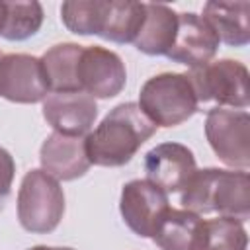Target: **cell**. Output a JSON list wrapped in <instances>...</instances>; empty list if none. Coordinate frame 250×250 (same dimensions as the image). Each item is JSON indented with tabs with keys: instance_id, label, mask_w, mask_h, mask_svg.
I'll use <instances>...</instances> for the list:
<instances>
[{
	"instance_id": "1",
	"label": "cell",
	"mask_w": 250,
	"mask_h": 250,
	"mask_svg": "<svg viewBox=\"0 0 250 250\" xmlns=\"http://www.w3.org/2000/svg\"><path fill=\"white\" fill-rule=\"evenodd\" d=\"M154 133L156 125L137 104H119L92 133H88L86 152L96 166L119 168L125 166Z\"/></svg>"
},
{
	"instance_id": "2",
	"label": "cell",
	"mask_w": 250,
	"mask_h": 250,
	"mask_svg": "<svg viewBox=\"0 0 250 250\" xmlns=\"http://www.w3.org/2000/svg\"><path fill=\"white\" fill-rule=\"evenodd\" d=\"M180 203L195 215L217 213L234 221L250 217V178L246 170L203 168L195 170L182 189Z\"/></svg>"
},
{
	"instance_id": "3",
	"label": "cell",
	"mask_w": 250,
	"mask_h": 250,
	"mask_svg": "<svg viewBox=\"0 0 250 250\" xmlns=\"http://www.w3.org/2000/svg\"><path fill=\"white\" fill-rule=\"evenodd\" d=\"M137 105L156 127H176L197 111L199 102L188 72H162L143 84Z\"/></svg>"
},
{
	"instance_id": "4",
	"label": "cell",
	"mask_w": 250,
	"mask_h": 250,
	"mask_svg": "<svg viewBox=\"0 0 250 250\" xmlns=\"http://www.w3.org/2000/svg\"><path fill=\"white\" fill-rule=\"evenodd\" d=\"M64 215V191L53 176L29 170L18 189V221L27 232L45 234L59 227Z\"/></svg>"
},
{
	"instance_id": "5",
	"label": "cell",
	"mask_w": 250,
	"mask_h": 250,
	"mask_svg": "<svg viewBox=\"0 0 250 250\" xmlns=\"http://www.w3.org/2000/svg\"><path fill=\"white\" fill-rule=\"evenodd\" d=\"M197 102H215L219 107H248V68L240 61L221 59L188 72Z\"/></svg>"
},
{
	"instance_id": "6",
	"label": "cell",
	"mask_w": 250,
	"mask_h": 250,
	"mask_svg": "<svg viewBox=\"0 0 250 250\" xmlns=\"http://www.w3.org/2000/svg\"><path fill=\"white\" fill-rule=\"evenodd\" d=\"M205 137L227 166L246 170L250 166V115L244 109L213 107L207 111Z\"/></svg>"
},
{
	"instance_id": "7",
	"label": "cell",
	"mask_w": 250,
	"mask_h": 250,
	"mask_svg": "<svg viewBox=\"0 0 250 250\" xmlns=\"http://www.w3.org/2000/svg\"><path fill=\"white\" fill-rule=\"evenodd\" d=\"M76 78L80 92L92 96L94 100H107L117 96L125 88L127 72L121 57L105 47L90 45L82 47Z\"/></svg>"
},
{
	"instance_id": "8",
	"label": "cell",
	"mask_w": 250,
	"mask_h": 250,
	"mask_svg": "<svg viewBox=\"0 0 250 250\" xmlns=\"http://www.w3.org/2000/svg\"><path fill=\"white\" fill-rule=\"evenodd\" d=\"M49 94L41 59L8 53L0 59V96L14 104H37Z\"/></svg>"
},
{
	"instance_id": "9",
	"label": "cell",
	"mask_w": 250,
	"mask_h": 250,
	"mask_svg": "<svg viewBox=\"0 0 250 250\" xmlns=\"http://www.w3.org/2000/svg\"><path fill=\"white\" fill-rule=\"evenodd\" d=\"M168 209V193L148 180H131L121 189V217L125 225L141 238L152 236L156 225Z\"/></svg>"
},
{
	"instance_id": "10",
	"label": "cell",
	"mask_w": 250,
	"mask_h": 250,
	"mask_svg": "<svg viewBox=\"0 0 250 250\" xmlns=\"http://www.w3.org/2000/svg\"><path fill=\"white\" fill-rule=\"evenodd\" d=\"M219 37L203 16L193 12L178 14V31L168 59L191 68L205 66L213 61L219 49Z\"/></svg>"
},
{
	"instance_id": "11",
	"label": "cell",
	"mask_w": 250,
	"mask_h": 250,
	"mask_svg": "<svg viewBox=\"0 0 250 250\" xmlns=\"http://www.w3.org/2000/svg\"><path fill=\"white\" fill-rule=\"evenodd\" d=\"M195 170L193 152L180 143H160L145 154L146 180L166 193L182 191Z\"/></svg>"
},
{
	"instance_id": "12",
	"label": "cell",
	"mask_w": 250,
	"mask_h": 250,
	"mask_svg": "<svg viewBox=\"0 0 250 250\" xmlns=\"http://www.w3.org/2000/svg\"><path fill=\"white\" fill-rule=\"evenodd\" d=\"M43 117L55 133L84 137L98 117V105L84 92H57L43 100Z\"/></svg>"
},
{
	"instance_id": "13",
	"label": "cell",
	"mask_w": 250,
	"mask_h": 250,
	"mask_svg": "<svg viewBox=\"0 0 250 250\" xmlns=\"http://www.w3.org/2000/svg\"><path fill=\"white\" fill-rule=\"evenodd\" d=\"M39 162L43 172L55 180L70 182L84 176L92 166L86 152V137L51 133L41 145Z\"/></svg>"
},
{
	"instance_id": "14",
	"label": "cell",
	"mask_w": 250,
	"mask_h": 250,
	"mask_svg": "<svg viewBox=\"0 0 250 250\" xmlns=\"http://www.w3.org/2000/svg\"><path fill=\"white\" fill-rule=\"evenodd\" d=\"M160 250H203L205 219L186 209H168L152 236Z\"/></svg>"
},
{
	"instance_id": "15",
	"label": "cell",
	"mask_w": 250,
	"mask_h": 250,
	"mask_svg": "<svg viewBox=\"0 0 250 250\" xmlns=\"http://www.w3.org/2000/svg\"><path fill=\"white\" fill-rule=\"evenodd\" d=\"M178 31V14L166 4H145V21L133 45L150 57L168 55Z\"/></svg>"
},
{
	"instance_id": "16",
	"label": "cell",
	"mask_w": 250,
	"mask_h": 250,
	"mask_svg": "<svg viewBox=\"0 0 250 250\" xmlns=\"http://www.w3.org/2000/svg\"><path fill=\"white\" fill-rule=\"evenodd\" d=\"M203 18L217 33L219 41L244 47L250 41V2H207Z\"/></svg>"
},
{
	"instance_id": "17",
	"label": "cell",
	"mask_w": 250,
	"mask_h": 250,
	"mask_svg": "<svg viewBox=\"0 0 250 250\" xmlns=\"http://www.w3.org/2000/svg\"><path fill=\"white\" fill-rule=\"evenodd\" d=\"M80 53L82 45L78 43H57L43 53L41 64L47 76L49 92H80L76 78Z\"/></svg>"
},
{
	"instance_id": "18",
	"label": "cell",
	"mask_w": 250,
	"mask_h": 250,
	"mask_svg": "<svg viewBox=\"0 0 250 250\" xmlns=\"http://www.w3.org/2000/svg\"><path fill=\"white\" fill-rule=\"evenodd\" d=\"M145 21V2L109 0L105 25L100 37L113 43H133Z\"/></svg>"
},
{
	"instance_id": "19",
	"label": "cell",
	"mask_w": 250,
	"mask_h": 250,
	"mask_svg": "<svg viewBox=\"0 0 250 250\" xmlns=\"http://www.w3.org/2000/svg\"><path fill=\"white\" fill-rule=\"evenodd\" d=\"M109 2L100 0H68L61 6L62 23L76 35H102Z\"/></svg>"
},
{
	"instance_id": "20",
	"label": "cell",
	"mask_w": 250,
	"mask_h": 250,
	"mask_svg": "<svg viewBox=\"0 0 250 250\" xmlns=\"http://www.w3.org/2000/svg\"><path fill=\"white\" fill-rule=\"evenodd\" d=\"M43 25V6L39 2H6V18L0 35L8 41L33 37Z\"/></svg>"
},
{
	"instance_id": "21",
	"label": "cell",
	"mask_w": 250,
	"mask_h": 250,
	"mask_svg": "<svg viewBox=\"0 0 250 250\" xmlns=\"http://www.w3.org/2000/svg\"><path fill=\"white\" fill-rule=\"evenodd\" d=\"M248 234L240 221L217 217L205 221L203 250H246Z\"/></svg>"
},
{
	"instance_id": "22",
	"label": "cell",
	"mask_w": 250,
	"mask_h": 250,
	"mask_svg": "<svg viewBox=\"0 0 250 250\" xmlns=\"http://www.w3.org/2000/svg\"><path fill=\"white\" fill-rule=\"evenodd\" d=\"M14 174H16V162H14L12 154L0 146V213L6 207V199L12 189Z\"/></svg>"
},
{
	"instance_id": "23",
	"label": "cell",
	"mask_w": 250,
	"mask_h": 250,
	"mask_svg": "<svg viewBox=\"0 0 250 250\" xmlns=\"http://www.w3.org/2000/svg\"><path fill=\"white\" fill-rule=\"evenodd\" d=\"M4 18H6V2L0 0V31H2V25H4Z\"/></svg>"
},
{
	"instance_id": "24",
	"label": "cell",
	"mask_w": 250,
	"mask_h": 250,
	"mask_svg": "<svg viewBox=\"0 0 250 250\" xmlns=\"http://www.w3.org/2000/svg\"><path fill=\"white\" fill-rule=\"evenodd\" d=\"M27 250H72V248H55V246H33V248H27Z\"/></svg>"
},
{
	"instance_id": "25",
	"label": "cell",
	"mask_w": 250,
	"mask_h": 250,
	"mask_svg": "<svg viewBox=\"0 0 250 250\" xmlns=\"http://www.w3.org/2000/svg\"><path fill=\"white\" fill-rule=\"evenodd\" d=\"M0 59H2V51H0Z\"/></svg>"
}]
</instances>
